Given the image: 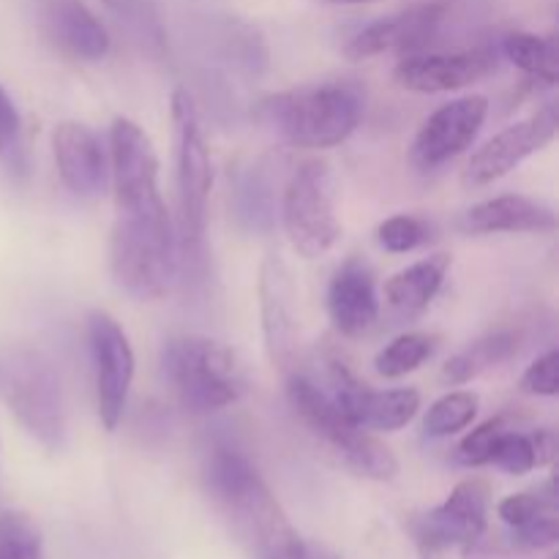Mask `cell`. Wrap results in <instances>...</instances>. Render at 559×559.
<instances>
[{"label":"cell","mask_w":559,"mask_h":559,"mask_svg":"<svg viewBox=\"0 0 559 559\" xmlns=\"http://www.w3.org/2000/svg\"><path fill=\"white\" fill-rule=\"evenodd\" d=\"M211 500L249 559H304L306 540L254 464L233 448H216L205 464Z\"/></svg>","instance_id":"obj_1"},{"label":"cell","mask_w":559,"mask_h":559,"mask_svg":"<svg viewBox=\"0 0 559 559\" xmlns=\"http://www.w3.org/2000/svg\"><path fill=\"white\" fill-rule=\"evenodd\" d=\"M366 112V91L358 80L300 85L262 98L257 115L289 145L325 151L353 136Z\"/></svg>","instance_id":"obj_2"},{"label":"cell","mask_w":559,"mask_h":559,"mask_svg":"<svg viewBox=\"0 0 559 559\" xmlns=\"http://www.w3.org/2000/svg\"><path fill=\"white\" fill-rule=\"evenodd\" d=\"M0 402L44 451H63L69 413L63 380L47 353L25 344L0 347Z\"/></svg>","instance_id":"obj_3"},{"label":"cell","mask_w":559,"mask_h":559,"mask_svg":"<svg viewBox=\"0 0 559 559\" xmlns=\"http://www.w3.org/2000/svg\"><path fill=\"white\" fill-rule=\"evenodd\" d=\"M109 271L115 284L131 298H164L178 273V235L173 218L115 216Z\"/></svg>","instance_id":"obj_4"},{"label":"cell","mask_w":559,"mask_h":559,"mask_svg":"<svg viewBox=\"0 0 559 559\" xmlns=\"http://www.w3.org/2000/svg\"><path fill=\"white\" fill-rule=\"evenodd\" d=\"M287 396L298 418L347 464L353 473L371 480H393L399 462L391 448L364 426L353 424L317 382L304 374L287 377Z\"/></svg>","instance_id":"obj_5"},{"label":"cell","mask_w":559,"mask_h":559,"mask_svg":"<svg viewBox=\"0 0 559 559\" xmlns=\"http://www.w3.org/2000/svg\"><path fill=\"white\" fill-rule=\"evenodd\" d=\"M164 374L191 413H216L243 393V369L229 347L205 336H180L164 347Z\"/></svg>","instance_id":"obj_6"},{"label":"cell","mask_w":559,"mask_h":559,"mask_svg":"<svg viewBox=\"0 0 559 559\" xmlns=\"http://www.w3.org/2000/svg\"><path fill=\"white\" fill-rule=\"evenodd\" d=\"M173 123L180 202V249L191 260H200L207 229L213 164L211 147H207L205 131H202L200 109H197L194 98L183 87L173 93Z\"/></svg>","instance_id":"obj_7"},{"label":"cell","mask_w":559,"mask_h":559,"mask_svg":"<svg viewBox=\"0 0 559 559\" xmlns=\"http://www.w3.org/2000/svg\"><path fill=\"white\" fill-rule=\"evenodd\" d=\"M282 224L293 249L306 260L325 257L338 243L336 183L325 162L309 158L289 175L282 197Z\"/></svg>","instance_id":"obj_8"},{"label":"cell","mask_w":559,"mask_h":559,"mask_svg":"<svg viewBox=\"0 0 559 559\" xmlns=\"http://www.w3.org/2000/svg\"><path fill=\"white\" fill-rule=\"evenodd\" d=\"M109 180L115 191V216H169L158 189L156 147L142 126L129 118H115L109 129Z\"/></svg>","instance_id":"obj_9"},{"label":"cell","mask_w":559,"mask_h":559,"mask_svg":"<svg viewBox=\"0 0 559 559\" xmlns=\"http://www.w3.org/2000/svg\"><path fill=\"white\" fill-rule=\"evenodd\" d=\"M87 347H91L98 420L104 429L115 431L129 407L131 382H134V349L120 322L107 311L87 314Z\"/></svg>","instance_id":"obj_10"},{"label":"cell","mask_w":559,"mask_h":559,"mask_svg":"<svg viewBox=\"0 0 559 559\" xmlns=\"http://www.w3.org/2000/svg\"><path fill=\"white\" fill-rule=\"evenodd\" d=\"M489 506V484L480 478H467L440 506L415 516L409 530L424 551L442 555L448 549H469L486 535Z\"/></svg>","instance_id":"obj_11"},{"label":"cell","mask_w":559,"mask_h":559,"mask_svg":"<svg viewBox=\"0 0 559 559\" xmlns=\"http://www.w3.org/2000/svg\"><path fill=\"white\" fill-rule=\"evenodd\" d=\"M328 396L353 424L369 431H399L418 415L420 393L415 388L374 391L366 385L344 358L331 355L325 360Z\"/></svg>","instance_id":"obj_12"},{"label":"cell","mask_w":559,"mask_h":559,"mask_svg":"<svg viewBox=\"0 0 559 559\" xmlns=\"http://www.w3.org/2000/svg\"><path fill=\"white\" fill-rule=\"evenodd\" d=\"M260 320L267 360L278 374L298 371V295L293 273L278 254H267L260 265Z\"/></svg>","instance_id":"obj_13"},{"label":"cell","mask_w":559,"mask_h":559,"mask_svg":"<svg viewBox=\"0 0 559 559\" xmlns=\"http://www.w3.org/2000/svg\"><path fill=\"white\" fill-rule=\"evenodd\" d=\"M557 131V104L549 102L544 104L538 112L530 115L527 120H519V123L508 126L500 134L486 140L484 145L473 153V158H469L464 180H467L469 186H489L495 183V180L506 178V175L513 173L519 164L527 162V158L535 156L538 151H544L546 145H551Z\"/></svg>","instance_id":"obj_14"},{"label":"cell","mask_w":559,"mask_h":559,"mask_svg":"<svg viewBox=\"0 0 559 559\" xmlns=\"http://www.w3.org/2000/svg\"><path fill=\"white\" fill-rule=\"evenodd\" d=\"M486 115H489L486 96H464L435 109L413 140L409 158L415 167L429 173L467 151L484 129Z\"/></svg>","instance_id":"obj_15"},{"label":"cell","mask_w":559,"mask_h":559,"mask_svg":"<svg viewBox=\"0 0 559 559\" xmlns=\"http://www.w3.org/2000/svg\"><path fill=\"white\" fill-rule=\"evenodd\" d=\"M445 14L448 3H442V0L409 5V9L399 11V14L366 25L358 36L349 38L344 55L349 60H369L385 52H399L402 58L404 55L420 52L437 36Z\"/></svg>","instance_id":"obj_16"},{"label":"cell","mask_w":559,"mask_h":559,"mask_svg":"<svg viewBox=\"0 0 559 559\" xmlns=\"http://www.w3.org/2000/svg\"><path fill=\"white\" fill-rule=\"evenodd\" d=\"M495 69L491 49L467 52H413L393 69V82L413 93H451L484 80Z\"/></svg>","instance_id":"obj_17"},{"label":"cell","mask_w":559,"mask_h":559,"mask_svg":"<svg viewBox=\"0 0 559 559\" xmlns=\"http://www.w3.org/2000/svg\"><path fill=\"white\" fill-rule=\"evenodd\" d=\"M52 156L60 180L76 197H98L109 183V153L96 131L76 120H63L52 131Z\"/></svg>","instance_id":"obj_18"},{"label":"cell","mask_w":559,"mask_h":559,"mask_svg":"<svg viewBox=\"0 0 559 559\" xmlns=\"http://www.w3.org/2000/svg\"><path fill=\"white\" fill-rule=\"evenodd\" d=\"M36 20L44 38L74 60L107 58L109 33L85 0H36Z\"/></svg>","instance_id":"obj_19"},{"label":"cell","mask_w":559,"mask_h":559,"mask_svg":"<svg viewBox=\"0 0 559 559\" xmlns=\"http://www.w3.org/2000/svg\"><path fill=\"white\" fill-rule=\"evenodd\" d=\"M497 516L508 527V546L513 551H544L559 540L557 480L549 478L535 491L511 495L497 506Z\"/></svg>","instance_id":"obj_20"},{"label":"cell","mask_w":559,"mask_h":559,"mask_svg":"<svg viewBox=\"0 0 559 559\" xmlns=\"http://www.w3.org/2000/svg\"><path fill=\"white\" fill-rule=\"evenodd\" d=\"M328 314L342 336L358 338L374 328L380 317L374 271L360 257L344 262L328 284Z\"/></svg>","instance_id":"obj_21"},{"label":"cell","mask_w":559,"mask_h":559,"mask_svg":"<svg viewBox=\"0 0 559 559\" xmlns=\"http://www.w3.org/2000/svg\"><path fill=\"white\" fill-rule=\"evenodd\" d=\"M459 227L467 235H549L557 229V213L555 207L533 200V197L500 194L467 207L459 218Z\"/></svg>","instance_id":"obj_22"},{"label":"cell","mask_w":559,"mask_h":559,"mask_svg":"<svg viewBox=\"0 0 559 559\" xmlns=\"http://www.w3.org/2000/svg\"><path fill=\"white\" fill-rule=\"evenodd\" d=\"M448 271H451V254H431L413 262V265L388 278L385 304L399 317H407V320L424 314L431 300L437 298V293H440Z\"/></svg>","instance_id":"obj_23"},{"label":"cell","mask_w":559,"mask_h":559,"mask_svg":"<svg viewBox=\"0 0 559 559\" xmlns=\"http://www.w3.org/2000/svg\"><path fill=\"white\" fill-rule=\"evenodd\" d=\"M519 353V336L513 331H491L484 338L473 342L469 347L459 349L445 366H442V380L448 385H467L475 377L489 371L491 366H500Z\"/></svg>","instance_id":"obj_24"},{"label":"cell","mask_w":559,"mask_h":559,"mask_svg":"<svg viewBox=\"0 0 559 559\" xmlns=\"http://www.w3.org/2000/svg\"><path fill=\"white\" fill-rule=\"evenodd\" d=\"M502 52L516 69H522L530 80L557 85L559 80V49L551 36L513 31L502 38Z\"/></svg>","instance_id":"obj_25"},{"label":"cell","mask_w":559,"mask_h":559,"mask_svg":"<svg viewBox=\"0 0 559 559\" xmlns=\"http://www.w3.org/2000/svg\"><path fill=\"white\" fill-rule=\"evenodd\" d=\"M233 213L246 229L265 233L273 227V191L262 167H251L238 175L233 189Z\"/></svg>","instance_id":"obj_26"},{"label":"cell","mask_w":559,"mask_h":559,"mask_svg":"<svg viewBox=\"0 0 559 559\" xmlns=\"http://www.w3.org/2000/svg\"><path fill=\"white\" fill-rule=\"evenodd\" d=\"M435 347H437V336H431V333H420V331L402 333V336L393 338L391 344H385V349L377 353L374 371L380 377H385V380L407 377L431 358Z\"/></svg>","instance_id":"obj_27"},{"label":"cell","mask_w":559,"mask_h":559,"mask_svg":"<svg viewBox=\"0 0 559 559\" xmlns=\"http://www.w3.org/2000/svg\"><path fill=\"white\" fill-rule=\"evenodd\" d=\"M475 415H478V396L473 391H451L426 409L420 429H424L426 437H435V440L453 437L467 429Z\"/></svg>","instance_id":"obj_28"},{"label":"cell","mask_w":559,"mask_h":559,"mask_svg":"<svg viewBox=\"0 0 559 559\" xmlns=\"http://www.w3.org/2000/svg\"><path fill=\"white\" fill-rule=\"evenodd\" d=\"M0 559H44L41 530L27 513H0Z\"/></svg>","instance_id":"obj_29"},{"label":"cell","mask_w":559,"mask_h":559,"mask_svg":"<svg viewBox=\"0 0 559 559\" xmlns=\"http://www.w3.org/2000/svg\"><path fill=\"white\" fill-rule=\"evenodd\" d=\"M377 240L391 254H407V251H415L429 240V224L418 216L399 213V216L385 218L377 227Z\"/></svg>","instance_id":"obj_30"},{"label":"cell","mask_w":559,"mask_h":559,"mask_svg":"<svg viewBox=\"0 0 559 559\" xmlns=\"http://www.w3.org/2000/svg\"><path fill=\"white\" fill-rule=\"evenodd\" d=\"M491 464L508 475H527L538 469V453H535L533 435H522V431H513L508 426L500 440H497Z\"/></svg>","instance_id":"obj_31"},{"label":"cell","mask_w":559,"mask_h":559,"mask_svg":"<svg viewBox=\"0 0 559 559\" xmlns=\"http://www.w3.org/2000/svg\"><path fill=\"white\" fill-rule=\"evenodd\" d=\"M508 429V420L502 418H489L480 426H475L456 448V462L462 467H486L491 464V456H495L497 440L502 437V431Z\"/></svg>","instance_id":"obj_32"},{"label":"cell","mask_w":559,"mask_h":559,"mask_svg":"<svg viewBox=\"0 0 559 559\" xmlns=\"http://www.w3.org/2000/svg\"><path fill=\"white\" fill-rule=\"evenodd\" d=\"M524 393L530 396H557L559 393V353L549 349L546 355H540L538 360L527 366V371L522 374L519 382Z\"/></svg>","instance_id":"obj_33"},{"label":"cell","mask_w":559,"mask_h":559,"mask_svg":"<svg viewBox=\"0 0 559 559\" xmlns=\"http://www.w3.org/2000/svg\"><path fill=\"white\" fill-rule=\"evenodd\" d=\"M20 142V112L0 85V156H11Z\"/></svg>","instance_id":"obj_34"},{"label":"cell","mask_w":559,"mask_h":559,"mask_svg":"<svg viewBox=\"0 0 559 559\" xmlns=\"http://www.w3.org/2000/svg\"><path fill=\"white\" fill-rule=\"evenodd\" d=\"M533 445L535 453H538V467H546V464L555 462L557 456V435L551 429H538L533 431Z\"/></svg>","instance_id":"obj_35"},{"label":"cell","mask_w":559,"mask_h":559,"mask_svg":"<svg viewBox=\"0 0 559 559\" xmlns=\"http://www.w3.org/2000/svg\"><path fill=\"white\" fill-rule=\"evenodd\" d=\"M464 551H467V559H502V555L497 549L495 551L486 549L484 538H480L478 544H473V546H469V549H464Z\"/></svg>","instance_id":"obj_36"},{"label":"cell","mask_w":559,"mask_h":559,"mask_svg":"<svg viewBox=\"0 0 559 559\" xmlns=\"http://www.w3.org/2000/svg\"><path fill=\"white\" fill-rule=\"evenodd\" d=\"M304 559H347V557H342L338 551H333V549H325V546L306 544V557Z\"/></svg>","instance_id":"obj_37"},{"label":"cell","mask_w":559,"mask_h":559,"mask_svg":"<svg viewBox=\"0 0 559 559\" xmlns=\"http://www.w3.org/2000/svg\"><path fill=\"white\" fill-rule=\"evenodd\" d=\"M328 5H364V3H374V0H322Z\"/></svg>","instance_id":"obj_38"},{"label":"cell","mask_w":559,"mask_h":559,"mask_svg":"<svg viewBox=\"0 0 559 559\" xmlns=\"http://www.w3.org/2000/svg\"><path fill=\"white\" fill-rule=\"evenodd\" d=\"M104 3H107L109 9H120V5H123V0H104Z\"/></svg>","instance_id":"obj_39"},{"label":"cell","mask_w":559,"mask_h":559,"mask_svg":"<svg viewBox=\"0 0 559 559\" xmlns=\"http://www.w3.org/2000/svg\"><path fill=\"white\" fill-rule=\"evenodd\" d=\"M424 559H440V555L437 551H424Z\"/></svg>","instance_id":"obj_40"}]
</instances>
